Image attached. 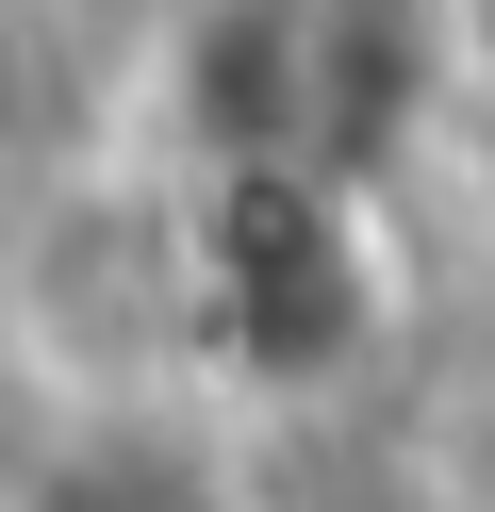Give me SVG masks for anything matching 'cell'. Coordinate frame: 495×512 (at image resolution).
I'll return each mask as SVG.
<instances>
[{
    "mask_svg": "<svg viewBox=\"0 0 495 512\" xmlns=\"http://www.w3.org/2000/svg\"><path fill=\"white\" fill-rule=\"evenodd\" d=\"M165 248H182V364L248 380V397H297V380L363 364V331H380V215H363V182H314V166L182 182Z\"/></svg>",
    "mask_w": 495,
    "mask_h": 512,
    "instance_id": "cell-1",
    "label": "cell"
},
{
    "mask_svg": "<svg viewBox=\"0 0 495 512\" xmlns=\"http://www.w3.org/2000/svg\"><path fill=\"white\" fill-rule=\"evenodd\" d=\"M17 512H248V479L198 430H165V413H99L17 479Z\"/></svg>",
    "mask_w": 495,
    "mask_h": 512,
    "instance_id": "cell-2",
    "label": "cell"
}]
</instances>
